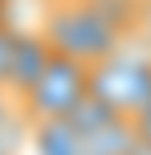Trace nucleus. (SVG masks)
I'll use <instances>...</instances> for the list:
<instances>
[{
    "mask_svg": "<svg viewBox=\"0 0 151 155\" xmlns=\"http://www.w3.org/2000/svg\"><path fill=\"white\" fill-rule=\"evenodd\" d=\"M135 29V0H45L37 33L82 65L110 57Z\"/></svg>",
    "mask_w": 151,
    "mask_h": 155,
    "instance_id": "1",
    "label": "nucleus"
},
{
    "mask_svg": "<svg viewBox=\"0 0 151 155\" xmlns=\"http://www.w3.org/2000/svg\"><path fill=\"white\" fill-rule=\"evenodd\" d=\"M90 94L114 114L135 118L151 102V49L143 41L127 37L110 57L90 65Z\"/></svg>",
    "mask_w": 151,
    "mask_h": 155,
    "instance_id": "2",
    "label": "nucleus"
},
{
    "mask_svg": "<svg viewBox=\"0 0 151 155\" xmlns=\"http://www.w3.org/2000/svg\"><path fill=\"white\" fill-rule=\"evenodd\" d=\"M90 98V65L74 61L65 53H53L41 78L16 98L25 123H45V118H70Z\"/></svg>",
    "mask_w": 151,
    "mask_h": 155,
    "instance_id": "3",
    "label": "nucleus"
},
{
    "mask_svg": "<svg viewBox=\"0 0 151 155\" xmlns=\"http://www.w3.org/2000/svg\"><path fill=\"white\" fill-rule=\"evenodd\" d=\"M53 49L37 29H16L12 33V61H8V94L21 98L33 82L41 78V70L49 65Z\"/></svg>",
    "mask_w": 151,
    "mask_h": 155,
    "instance_id": "4",
    "label": "nucleus"
},
{
    "mask_svg": "<svg viewBox=\"0 0 151 155\" xmlns=\"http://www.w3.org/2000/svg\"><path fill=\"white\" fill-rule=\"evenodd\" d=\"M25 143L33 155H86L82 151V131L74 118H45V123H29Z\"/></svg>",
    "mask_w": 151,
    "mask_h": 155,
    "instance_id": "5",
    "label": "nucleus"
},
{
    "mask_svg": "<svg viewBox=\"0 0 151 155\" xmlns=\"http://www.w3.org/2000/svg\"><path fill=\"white\" fill-rule=\"evenodd\" d=\"M25 135H29V123L21 114H12L8 123H0V155H21Z\"/></svg>",
    "mask_w": 151,
    "mask_h": 155,
    "instance_id": "6",
    "label": "nucleus"
},
{
    "mask_svg": "<svg viewBox=\"0 0 151 155\" xmlns=\"http://www.w3.org/2000/svg\"><path fill=\"white\" fill-rule=\"evenodd\" d=\"M12 25L0 21V90H8V61H12Z\"/></svg>",
    "mask_w": 151,
    "mask_h": 155,
    "instance_id": "7",
    "label": "nucleus"
},
{
    "mask_svg": "<svg viewBox=\"0 0 151 155\" xmlns=\"http://www.w3.org/2000/svg\"><path fill=\"white\" fill-rule=\"evenodd\" d=\"M131 123H135V135H139V139H143V143H151V102L139 110L135 118H131Z\"/></svg>",
    "mask_w": 151,
    "mask_h": 155,
    "instance_id": "8",
    "label": "nucleus"
},
{
    "mask_svg": "<svg viewBox=\"0 0 151 155\" xmlns=\"http://www.w3.org/2000/svg\"><path fill=\"white\" fill-rule=\"evenodd\" d=\"M12 114H21V110H16V98L8 90H0V123H8Z\"/></svg>",
    "mask_w": 151,
    "mask_h": 155,
    "instance_id": "9",
    "label": "nucleus"
},
{
    "mask_svg": "<svg viewBox=\"0 0 151 155\" xmlns=\"http://www.w3.org/2000/svg\"><path fill=\"white\" fill-rule=\"evenodd\" d=\"M8 4H12V0H0V21H4V12H8Z\"/></svg>",
    "mask_w": 151,
    "mask_h": 155,
    "instance_id": "10",
    "label": "nucleus"
}]
</instances>
